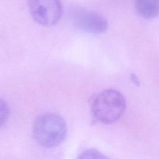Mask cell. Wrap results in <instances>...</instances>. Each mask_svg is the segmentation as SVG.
Masks as SVG:
<instances>
[{"mask_svg": "<svg viewBox=\"0 0 159 159\" xmlns=\"http://www.w3.org/2000/svg\"><path fill=\"white\" fill-rule=\"evenodd\" d=\"M71 17L76 27L88 33L101 34L108 27L107 21L103 16L90 10L75 9L72 12Z\"/></svg>", "mask_w": 159, "mask_h": 159, "instance_id": "cell-4", "label": "cell"}, {"mask_svg": "<svg viewBox=\"0 0 159 159\" xmlns=\"http://www.w3.org/2000/svg\"><path fill=\"white\" fill-rule=\"evenodd\" d=\"M130 78L132 80V81H133V83L137 85V86H139L140 85V81L139 80V78H137V76L135 75V74H131L130 75Z\"/></svg>", "mask_w": 159, "mask_h": 159, "instance_id": "cell-8", "label": "cell"}, {"mask_svg": "<svg viewBox=\"0 0 159 159\" xmlns=\"http://www.w3.org/2000/svg\"><path fill=\"white\" fill-rule=\"evenodd\" d=\"M80 158H107L102 153L96 149H88L83 152Z\"/></svg>", "mask_w": 159, "mask_h": 159, "instance_id": "cell-6", "label": "cell"}, {"mask_svg": "<svg viewBox=\"0 0 159 159\" xmlns=\"http://www.w3.org/2000/svg\"><path fill=\"white\" fill-rule=\"evenodd\" d=\"M135 7L141 17L152 19L159 14V0H136Z\"/></svg>", "mask_w": 159, "mask_h": 159, "instance_id": "cell-5", "label": "cell"}, {"mask_svg": "<svg viewBox=\"0 0 159 159\" xmlns=\"http://www.w3.org/2000/svg\"><path fill=\"white\" fill-rule=\"evenodd\" d=\"M29 9L34 20L45 27L56 24L62 14L60 0H29Z\"/></svg>", "mask_w": 159, "mask_h": 159, "instance_id": "cell-3", "label": "cell"}, {"mask_svg": "<svg viewBox=\"0 0 159 159\" xmlns=\"http://www.w3.org/2000/svg\"><path fill=\"white\" fill-rule=\"evenodd\" d=\"M9 108L7 103L0 98V126L3 125L7 119Z\"/></svg>", "mask_w": 159, "mask_h": 159, "instance_id": "cell-7", "label": "cell"}, {"mask_svg": "<svg viewBox=\"0 0 159 159\" xmlns=\"http://www.w3.org/2000/svg\"><path fill=\"white\" fill-rule=\"evenodd\" d=\"M67 134V127L60 116L48 113L39 117L33 126L35 141L45 147H53L61 143Z\"/></svg>", "mask_w": 159, "mask_h": 159, "instance_id": "cell-1", "label": "cell"}, {"mask_svg": "<svg viewBox=\"0 0 159 159\" xmlns=\"http://www.w3.org/2000/svg\"><path fill=\"white\" fill-rule=\"evenodd\" d=\"M125 101L122 94L114 89L104 90L93 99L91 112L98 121L106 124L117 121L125 109Z\"/></svg>", "mask_w": 159, "mask_h": 159, "instance_id": "cell-2", "label": "cell"}]
</instances>
